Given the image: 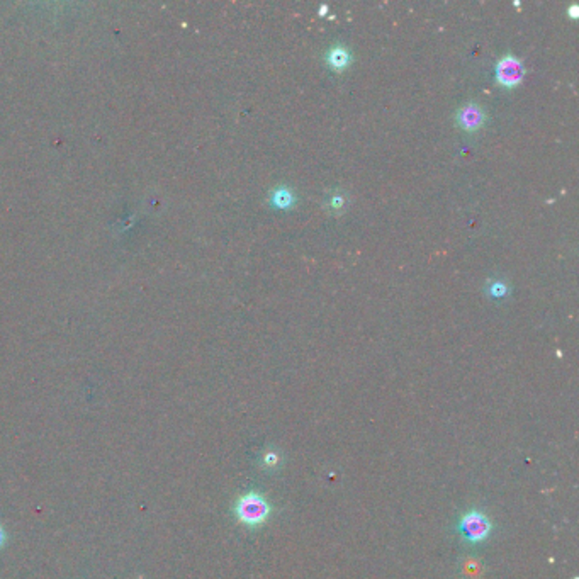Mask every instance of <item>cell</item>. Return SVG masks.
<instances>
[{"instance_id":"277c9868","label":"cell","mask_w":579,"mask_h":579,"mask_svg":"<svg viewBox=\"0 0 579 579\" xmlns=\"http://www.w3.org/2000/svg\"><path fill=\"white\" fill-rule=\"evenodd\" d=\"M457 121L462 128H466L467 131L478 130V128H481V124L484 121L483 109L479 106L473 104V102H471V104L462 106L461 111H459Z\"/></svg>"},{"instance_id":"7a4b0ae2","label":"cell","mask_w":579,"mask_h":579,"mask_svg":"<svg viewBox=\"0 0 579 579\" xmlns=\"http://www.w3.org/2000/svg\"><path fill=\"white\" fill-rule=\"evenodd\" d=\"M457 532L467 546H479L493 534V522L484 512L469 510L459 520Z\"/></svg>"},{"instance_id":"9c48e42d","label":"cell","mask_w":579,"mask_h":579,"mask_svg":"<svg viewBox=\"0 0 579 579\" xmlns=\"http://www.w3.org/2000/svg\"><path fill=\"white\" fill-rule=\"evenodd\" d=\"M4 542H6V532H4L2 527H0V547L4 546Z\"/></svg>"},{"instance_id":"3957f363","label":"cell","mask_w":579,"mask_h":579,"mask_svg":"<svg viewBox=\"0 0 579 579\" xmlns=\"http://www.w3.org/2000/svg\"><path fill=\"white\" fill-rule=\"evenodd\" d=\"M496 74L500 84L506 85V87H515L517 84H520L523 77V65L518 58L512 57V55H506V57L498 62Z\"/></svg>"},{"instance_id":"5b68a950","label":"cell","mask_w":579,"mask_h":579,"mask_svg":"<svg viewBox=\"0 0 579 579\" xmlns=\"http://www.w3.org/2000/svg\"><path fill=\"white\" fill-rule=\"evenodd\" d=\"M327 60L330 63V67L337 68V70H343L350 62V53L347 51L343 46H335V48L330 50V53L327 55Z\"/></svg>"},{"instance_id":"ba28073f","label":"cell","mask_w":579,"mask_h":579,"mask_svg":"<svg viewBox=\"0 0 579 579\" xmlns=\"http://www.w3.org/2000/svg\"><path fill=\"white\" fill-rule=\"evenodd\" d=\"M332 206H333V208H340V206H343V199H342V197H340V196L333 197Z\"/></svg>"},{"instance_id":"52a82bcc","label":"cell","mask_w":579,"mask_h":579,"mask_svg":"<svg viewBox=\"0 0 579 579\" xmlns=\"http://www.w3.org/2000/svg\"><path fill=\"white\" fill-rule=\"evenodd\" d=\"M274 203L279 204V206H289L293 203V194H291L287 189H277L276 192H274Z\"/></svg>"},{"instance_id":"8992f818","label":"cell","mask_w":579,"mask_h":579,"mask_svg":"<svg viewBox=\"0 0 579 579\" xmlns=\"http://www.w3.org/2000/svg\"><path fill=\"white\" fill-rule=\"evenodd\" d=\"M281 462H282V456L277 452L276 449L269 447V449H265L264 452L260 454L262 469L276 471V469H279V466H281Z\"/></svg>"},{"instance_id":"6da1fadb","label":"cell","mask_w":579,"mask_h":579,"mask_svg":"<svg viewBox=\"0 0 579 579\" xmlns=\"http://www.w3.org/2000/svg\"><path fill=\"white\" fill-rule=\"evenodd\" d=\"M274 513V506L259 491H248L238 496L233 505V515L238 523L247 529H259L270 520Z\"/></svg>"}]
</instances>
